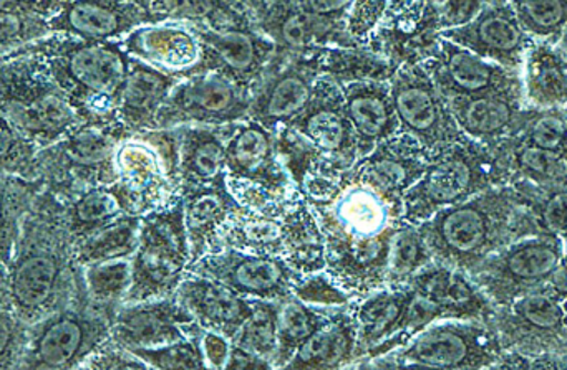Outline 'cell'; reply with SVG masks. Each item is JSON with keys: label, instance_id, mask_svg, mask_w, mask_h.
I'll use <instances>...</instances> for the list:
<instances>
[{"label": "cell", "instance_id": "obj_1", "mask_svg": "<svg viewBox=\"0 0 567 370\" xmlns=\"http://www.w3.org/2000/svg\"><path fill=\"white\" fill-rule=\"evenodd\" d=\"M316 213L326 242V268L353 299L386 288L390 242L405 223L403 197L380 184L359 162L337 176L297 186Z\"/></svg>", "mask_w": 567, "mask_h": 370}, {"label": "cell", "instance_id": "obj_2", "mask_svg": "<svg viewBox=\"0 0 567 370\" xmlns=\"http://www.w3.org/2000/svg\"><path fill=\"white\" fill-rule=\"evenodd\" d=\"M73 246L62 200L43 189L23 219L9 263L12 309L27 325L52 315L75 293L82 266Z\"/></svg>", "mask_w": 567, "mask_h": 370}, {"label": "cell", "instance_id": "obj_3", "mask_svg": "<svg viewBox=\"0 0 567 370\" xmlns=\"http://www.w3.org/2000/svg\"><path fill=\"white\" fill-rule=\"evenodd\" d=\"M525 203L515 186H496L439 210L419 230L433 262L472 273L488 256L522 239Z\"/></svg>", "mask_w": 567, "mask_h": 370}, {"label": "cell", "instance_id": "obj_4", "mask_svg": "<svg viewBox=\"0 0 567 370\" xmlns=\"http://www.w3.org/2000/svg\"><path fill=\"white\" fill-rule=\"evenodd\" d=\"M82 123H112L130 68L122 42H90L52 33L32 43Z\"/></svg>", "mask_w": 567, "mask_h": 370}, {"label": "cell", "instance_id": "obj_5", "mask_svg": "<svg viewBox=\"0 0 567 370\" xmlns=\"http://www.w3.org/2000/svg\"><path fill=\"white\" fill-rule=\"evenodd\" d=\"M276 139L296 187L312 176L340 175L359 161L342 86L329 76H320L307 108L276 131Z\"/></svg>", "mask_w": 567, "mask_h": 370}, {"label": "cell", "instance_id": "obj_6", "mask_svg": "<svg viewBox=\"0 0 567 370\" xmlns=\"http://www.w3.org/2000/svg\"><path fill=\"white\" fill-rule=\"evenodd\" d=\"M221 243L243 252L278 256L303 276L326 268L322 230L299 189L265 205L239 207L223 229Z\"/></svg>", "mask_w": 567, "mask_h": 370}, {"label": "cell", "instance_id": "obj_7", "mask_svg": "<svg viewBox=\"0 0 567 370\" xmlns=\"http://www.w3.org/2000/svg\"><path fill=\"white\" fill-rule=\"evenodd\" d=\"M0 115L39 149L82 125L32 43L0 59Z\"/></svg>", "mask_w": 567, "mask_h": 370}, {"label": "cell", "instance_id": "obj_8", "mask_svg": "<svg viewBox=\"0 0 567 370\" xmlns=\"http://www.w3.org/2000/svg\"><path fill=\"white\" fill-rule=\"evenodd\" d=\"M496 186L508 182L495 152L466 136L430 159L422 178L403 195V219L420 225L439 210Z\"/></svg>", "mask_w": 567, "mask_h": 370}, {"label": "cell", "instance_id": "obj_9", "mask_svg": "<svg viewBox=\"0 0 567 370\" xmlns=\"http://www.w3.org/2000/svg\"><path fill=\"white\" fill-rule=\"evenodd\" d=\"M120 121L82 123L37 152V176L60 200L89 187L115 184V152L128 138Z\"/></svg>", "mask_w": 567, "mask_h": 370}, {"label": "cell", "instance_id": "obj_10", "mask_svg": "<svg viewBox=\"0 0 567 370\" xmlns=\"http://www.w3.org/2000/svg\"><path fill=\"white\" fill-rule=\"evenodd\" d=\"M192 265L182 195L142 216L132 256V285L123 305L175 295Z\"/></svg>", "mask_w": 567, "mask_h": 370}, {"label": "cell", "instance_id": "obj_11", "mask_svg": "<svg viewBox=\"0 0 567 370\" xmlns=\"http://www.w3.org/2000/svg\"><path fill=\"white\" fill-rule=\"evenodd\" d=\"M112 318L90 303L83 276L72 298L52 315L30 326L20 369H80L110 338Z\"/></svg>", "mask_w": 567, "mask_h": 370}, {"label": "cell", "instance_id": "obj_12", "mask_svg": "<svg viewBox=\"0 0 567 370\" xmlns=\"http://www.w3.org/2000/svg\"><path fill=\"white\" fill-rule=\"evenodd\" d=\"M505 355L489 323L443 319L420 331L409 345L359 368L496 369Z\"/></svg>", "mask_w": 567, "mask_h": 370}, {"label": "cell", "instance_id": "obj_13", "mask_svg": "<svg viewBox=\"0 0 567 370\" xmlns=\"http://www.w3.org/2000/svg\"><path fill=\"white\" fill-rule=\"evenodd\" d=\"M226 176L241 205L259 207L296 192L276 133L255 119L226 126Z\"/></svg>", "mask_w": 567, "mask_h": 370}, {"label": "cell", "instance_id": "obj_14", "mask_svg": "<svg viewBox=\"0 0 567 370\" xmlns=\"http://www.w3.org/2000/svg\"><path fill=\"white\" fill-rule=\"evenodd\" d=\"M389 83L400 133L415 139L430 158L466 138L423 62L402 63Z\"/></svg>", "mask_w": 567, "mask_h": 370}, {"label": "cell", "instance_id": "obj_15", "mask_svg": "<svg viewBox=\"0 0 567 370\" xmlns=\"http://www.w3.org/2000/svg\"><path fill=\"white\" fill-rule=\"evenodd\" d=\"M565 253L561 239L526 235L493 253L468 276L495 308H502L545 286Z\"/></svg>", "mask_w": 567, "mask_h": 370}, {"label": "cell", "instance_id": "obj_16", "mask_svg": "<svg viewBox=\"0 0 567 370\" xmlns=\"http://www.w3.org/2000/svg\"><path fill=\"white\" fill-rule=\"evenodd\" d=\"M249 89L223 75L221 72H203L186 76L176 83L163 105L156 128H178V126H223L236 125L249 118L251 108ZM155 128V129H156Z\"/></svg>", "mask_w": 567, "mask_h": 370}, {"label": "cell", "instance_id": "obj_17", "mask_svg": "<svg viewBox=\"0 0 567 370\" xmlns=\"http://www.w3.org/2000/svg\"><path fill=\"white\" fill-rule=\"evenodd\" d=\"M489 325L505 351L567 358V319L563 302L546 286L495 308Z\"/></svg>", "mask_w": 567, "mask_h": 370}, {"label": "cell", "instance_id": "obj_18", "mask_svg": "<svg viewBox=\"0 0 567 370\" xmlns=\"http://www.w3.org/2000/svg\"><path fill=\"white\" fill-rule=\"evenodd\" d=\"M323 50L316 46L289 59H272L265 78L252 89L249 118L275 133L290 125L309 105L322 76Z\"/></svg>", "mask_w": 567, "mask_h": 370}, {"label": "cell", "instance_id": "obj_19", "mask_svg": "<svg viewBox=\"0 0 567 370\" xmlns=\"http://www.w3.org/2000/svg\"><path fill=\"white\" fill-rule=\"evenodd\" d=\"M192 275L206 276L249 299L281 302L292 295L303 275L278 256L259 255L223 246L188 266Z\"/></svg>", "mask_w": 567, "mask_h": 370}, {"label": "cell", "instance_id": "obj_20", "mask_svg": "<svg viewBox=\"0 0 567 370\" xmlns=\"http://www.w3.org/2000/svg\"><path fill=\"white\" fill-rule=\"evenodd\" d=\"M193 29L205 53L199 73L221 72L252 93L271 66L276 43L256 25L225 29L193 25Z\"/></svg>", "mask_w": 567, "mask_h": 370}, {"label": "cell", "instance_id": "obj_21", "mask_svg": "<svg viewBox=\"0 0 567 370\" xmlns=\"http://www.w3.org/2000/svg\"><path fill=\"white\" fill-rule=\"evenodd\" d=\"M420 62L429 70L445 98L523 88L519 70L506 68L483 59L443 36L435 40Z\"/></svg>", "mask_w": 567, "mask_h": 370}, {"label": "cell", "instance_id": "obj_22", "mask_svg": "<svg viewBox=\"0 0 567 370\" xmlns=\"http://www.w3.org/2000/svg\"><path fill=\"white\" fill-rule=\"evenodd\" d=\"M439 36L483 59L519 72L525 63L526 53L536 42L526 32L508 2L485 3L475 19L456 29L445 30Z\"/></svg>", "mask_w": 567, "mask_h": 370}, {"label": "cell", "instance_id": "obj_23", "mask_svg": "<svg viewBox=\"0 0 567 370\" xmlns=\"http://www.w3.org/2000/svg\"><path fill=\"white\" fill-rule=\"evenodd\" d=\"M155 17L133 0H62L49 17L50 32L90 42H122Z\"/></svg>", "mask_w": 567, "mask_h": 370}, {"label": "cell", "instance_id": "obj_24", "mask_svg": "<svg viewBox=\"0 0 567 370\" xmlns=\"http://www.w3.org/2000/svg\"><path fill=\"white\" fill-rule=\"evenodd\" d=\"M130 56L176 78L202 72L203 45L189 23L156 20L136 27L122 40Z\"/></svg>", "mask_w": 567, "mask_h": 370}, {"label": "cell", "instance_id": "obj_25", "mask_svg": "<svg viewBox=\"0 0 567 370\" xmlns=\"http://www.w3.org/2000/svg\"><path fill=\"white\" fill-rule=\"evenodd\" d=\"M116 186L133 215H146L178 199V187L166 175L165 166L150 142L128 136L115 152Z\"/></svg>", "mask_w": 567, "mask_h": 370}, {"label": "cell", "instance_id": "obj_26", "mask_svg": "<svg viewBox=\"0 0 567 370\" xmlns=\"http://www.w3.org/2000/svg\"><path fill=\"white\" fill-rule=\"evenodd\" d=\"M195 325L188 309L172 295L120 306L110 338L128 351L158 348L188 338Z\"/></svg>", "mask_w": 567, "mask_h": 370}, {"label": "cell", "instance_id": "obj_27", "mask_svg": "<svg viewBox=\"0 0 567 370\" xmlns=\"http://www.w3.org/2000/svg\"><path fill=\"white\" fill-rule=\"evenodd\" d=\"M446 102L463 135L486 146L515 135L528 108L523 88L450 96Z\"/></svg>", "mask_w": 567, "mask_h": 370}, {"label": "cell", "instance_id": "obj_28", "mask_svg": "<svg viewBox=\"0 0 567 370\" xmlns=\"http://www.w3.org/2000/svg\"><path fill=\"white\" fill-rule=\"evenodd\" d=\"M412 296L413 289L403 285L377 289L352 303L357 328L355 362L352 368L389 352L390 345L402 329Z\"/></svg>", "mask_w": 567, "mask_h": 370}, {"label": "cell", "instance_id": "obj_29", "mask_svg": "<svg viewBox=\"0 0 567 370\" xmlns=\"http://www.w3.org/2000/svg\"><path fill=\"white\" fill-rule=\"evenodd\" d=\"M347 118L355 136L359 159L377 146L399 135L400 125L393 108L389 80H353L340 83Z\"/></svg>", "mask_w": 567, "mask_h": 370}, {"label": "cell", "instance_id": "obj_30", "mask_svg": "<svg viewBox=\"0 0 567 370\" xmlns=\"http://www.w3.org/2000/svg\"><path fill=\"white\" fill-rule=\"evenodd\" d=\"M175 296L203 329L219 332L231 341L251 315L255 302L215 279L192 273H186Z\"/></svg>", "mask_w": 567, "mask_h": 370}, {"label": "cell", "instance_id": "obj_31", "mask_svg": "<svg viewBox=\"0 0 567 370\" xmlns=\"http://www.w3.org/2000/svg\"><path fill=\"white\" fill-rule=\"evenodd\" d=\"M185 210L192 265L208 253L223 249L221 233L236 210L241 207L228 186V176L213 184L179 193Z\"/></svg>", "mask_w": 567, "mask_h": 370}, {"label": "cell", "instance_id": "obj_32", "mask_svg": "<svg viewBox=\"0 0 567 370\" xmlns=\"http://www.w3.org/2000/svg\"><path fill=\"white\" fill-rule=\"evenodd\" d=\"M413 292L429 298L445 313L446 319L492 321L495 306L465 272L432 262L406 283Z\"/></svg>", "mask_w": 567, "mask_h": 370}, {"label": "cell", "instance_id": "obj_33", "mask_svg": "<svg viewBox=\"0 0 567 370\" xmlns=\"http://www.w3.org/2000/svg\"><path fill=\"white\" fill-rule=\"evenodd\" d=\"M179 80L130 56L128 75L120 95L116 119L132 136L155 129L156 118Z\"/></svg>", "mask_w": 567, "mask_h": 370}, {"label": "cell", "instance_id": "obj_34", "mask_svg": "<svg viewBox=\"0 0 567 370\" xmlns=\"http://www.w3.org/2000/svg\"><path fill=\"white\" fill-rule=\"evenodd\" d=\"M505 172L508 184L538 189L567 187V152L551 151L518 138H506L489 146Z\"/></svg>", "mask_w": 567, "mask_h": 370}, {"label": "cell", "instance_id": "obj_35", "mask_svg": "<svg viewBox=\"0 0 567 370\" xmlns=\"http://www.w3.org/2000/svg\"><path fill=\"white\" fill-rule=\"evenodd\" d=\"M179 193L226 178V126H178Z\"/></svg>", "mask_w": 567, "mask_h": 370}, {"label": "cell", "instance_id": "obj_36", "mask_svg": "<svg viewBox=\"0 0 567 370\" xmlns=\"http://www.w3.org/2000/svg\"><path fill=\"white\" fill-rule=\"evenodd\" d=\"M357 328L352 303L336 309L329 321L320 326L284 369H342L355 362Z\"/></svg>", "mask_w": 567, "mask_h": 370}, {"label": "cell", "instance_id": "obj_37", "mask_svg": "<svg viewBox=\"0 0 567 370\" xmlns=\"http://www.w3.org/2000/svg\"><path fill=\"white\" fill-rule=\"evenodd\" d=\"M522 80L528 108H566L567 60L556 43H533L523 63Z\"/></svg>", "mask_w": 567, "mask_h": 370}, {"label": "cell", "instance_id": "obj_38", "mask_svg": "<svg viewBox=\"0 0 567 370\" xmlns=\"http://www.w3.org/2000/svg\"><path fill=\"white\" fill-rule=\"evenodd\" d=\"M66 226L73 242L115 222L123 215H133L120 187L115 184L89 187L62 200Z\"/></svg>", "mask_w": 567, "mask_h": 370}, {"label": "cell", "instance_id": "obj_39", "mask_svg": "<svg viewBox=\"0 0 567 370\" xmlns=\"http://www.w3.org/2000/svg\"><path fill=\"white\" fill-rule=\"evenodd\" d=\"M152 13L155 20H178L208 29L256 25L255 10L248 0H156Z\"/></svg>", "mask_w": 567, "mask_h": 370}, {"label": "cell", "instance_id": "obj_40", "mask_svg": "<svg viewBox=\"0 0 567 370\" xmlns=\"http://www.w3.org/2000/svg\"><path fill=\"white\" fill-rule=\"evenodd\" d=\"M140 229H142V216H120L115 222L75 242L73 246L75 262L83 268L93 263L132 258L138 246Z\"/></svg>", "mask_w": 567, "mask_h": 370}, {"label": "cell", "instance_id": "obj_41", "mask_svg": "<svg viewBox=\"0 0 567 370\" xmlns=\"http://www.w3.org/2000/svg\"><path fill=\"white\" fill-rule=\"evenodd\" d=\"M43 190L40 179H25L0 171V256L9 265L19 242L22 222Z\"/></svg>", "mask_w": 567, "mask_h": 370}, {"label": "cell", "instance_id": "obj_42", "mask_svg": "<svg viewBox=\"0 0 567 370\" xmlns=\"http://www.w3.org/2000/svg\"><path fill=\"white\" fill-rule=\"evenodd\" d=\"M339 308H316L290 295L279 302L278 311V355L275 369L286 368L300 346L329 321Z\"/></svg>", "mask_w": 567, "mask_h": 370}, {"label": "cell", "instance_id": "obj_43", "mask_svg": "<svg viewBox=\"0 0 567 370\" xmlns=\"http://www.w3.org/2000/svg\"><path fill=\"white\" fill-rule=\"evenodd\" d=\"M525 203L523 235H549L561 239L567 250V187L538 189L516 182Z\"/></svg>", "mask_w": 567, "mask_h": 370}, {"label": "cell", "instance_id": "obj_44", "mask_svg": "<svg viewBox=\"0 0 567 370\" xmlns=\"http://www.w3.org/2000/svg\"><path fill=\"white\" fill-rule=\"evenodd\" d=\"M82 276L90 303L113 321L132 285V258L83 266Z\"/></svg>", "mask_w": 567, "mask_h": 370}, {"label": "cell", "instance_id": "obj_45", "mask_svg": "<svg viewBox=\"0 0 567 370\" xmlns=\"http://www.w3.org/2000/svg\"><path fill=\"white\" fill-rule=\"evenodd\" d=\"M432 262V253H430L419 226L409 222L403 223L390 242L385 276L386 288L406 285L416 272Z\"/></svg>", "mask_w": 567, "mask_h": 370}, {"label": "cell", "instance_id": "obj_46", "mask_svg": "<svg viewBox=\"0 0 567 370\" xmlns=\"http://www.w3.org/2000/svg\"><path fill=\"white\" fill-rule=\"evenodd\" d=\"M278 311L279 302L255 299L252 311L239 329L233 342L268 359L275 368L278 355Z\"/></svg>", "mask_w": 567, "mask_h": 370}, {"label": "cell", "instance_id": "obj_47", "mask_svg": "<svg viewBox=\"0 0 567 370\" xmlns=\"http://www.w3.org/2000/svg\"><path fill=\"white\" fill-rule=\"evenodd\" d=\"M526 32L538 42L556 43L567 29V0H506Z\"/></svg>", "mask_w": 567, "mask_h": 370}, {"label": "cell", "instance_id": "obj_48", "mask_svg": "<svg viewBox=\"0 0 567 370\" xmlns=\"http://www.w3.org/2000/svg\"><path fill=\"white\" fill-rule=\"evenodd\" d=\"M509 138H518L551 151L567 152V106L553 109L526 108L522 126Z\"/></svg>", "mask_w": 567, "mask_h": 370}, {"label": "cell", "instance_id": "obj_49", "mask_svg": "<svg viewBox=\"0 0 567 370\" xmlns=\"http://www.w3.org/2000/svg\"><path fill=\"white\" fill-rule=\"evenodd\" d=\"M199 331L202 326L196 323L188 338L158 346V348L133 349L132 352L138 356L150 369H206L202 345H199Z\"/></svg>", "mask_w": 567, "mask_h": 370}, {"label": "cell", "instance_id": "obj_50", "mask_svg": "<svg viewBox=\"0 0 567 370\" xmlns=\"http://www.w3.org/2000/svg\"><path fill=\"white\" fill-rule=\"evenodd\" d=\"M39 148L22 135L9 119L0 115V171L25 179L37 176Z\"/></svg>", "mask_w": 567, "mask_h": 370}, {"label": "cell", "instance_id": "obj_51", "mask_svg": "<svg viewBox=\"0 0 567 370\" xmlns=\"http://www.w3.org/2000/svg\"><path fill=\"white\" fill-rule=\"evenodd\" d=\"M52 35L49 19L40 13H0V59Z\"/></svg>", "mask_w": 567, "mask_h": 370}, {"label": "cell", "instance_id": "obj_52", "mask_svg": "<svg viewBox=\"0 0 567 370\" xmlns=\"http://www.w3.org/2000/svg\"><path fill=\"white\" fill-rule=\"evenodd\" d=\"M392 0H353L346 17V33L357 46H367L389 15Z\"/></svg>", "mask_w": 567, "mask_h": 370}, {"label": "cell", "instance_id": "obj_53", "mask_svg": "<svg viewBox=\"0 0 567 370\" xmlns=\"http://www.w3.org/2000/svg\"><path fill=\"white\" fill-rule=\"evenodd\" d=\"M293 296L307 305L316 306V308H343L350 303L355 302L342 286L337 285L332 276L326 272L310 273L302 276L293 286Z\"/></svg>", "mask_w": 567, "mask_h": 370}, {"label": "cell", "instance_id": "obj_54", "mask_svg": "<svg viewBox=\"0 0 567 370\" xmlns=\"http://www.w3.org/2000/svg\"><path fill=\"white\" fill-rule=\"evenodd\" d=\"M30 325H27L12 308H0V369H20Z\"/></svg>", "mask_w": 567, "mask_h": 370}, {"label": "cell", "instance_id": "obj_55", "mask_svg": "<svg viewBox=\"0 0 567 370\" xmlns=\"http://www.w3.org/2000/svg\"><path fill=\"white\" fill-rule=\"evenodd\" d=\"M80 369L95 370H125V369H150L138 356L133 355L128 349L116 345L112 338L106 339Z\"/></svg>", "mask_w": 567, "mask_h": 370}, {"label": "cell", "instance_id": "obj_56", "mask_svg": "<svg viewBox=\"0 0 567 370\" xmlns=\"http://www.w3.org/2000/svg\"><path fill=\"white\" fill-rule=\"evenodd\" d=\"M231 339L209 329L199 331V345H202L203 358L206 369H225L231 352Z\"/></svg>", "mask_w": 567, "mask_h": 370}, {"label": "cell", "instance_id": "obj_57", "mask_svg": "<svg viewBox=\"0 0 567 370\" xmlns=\"http://www.w3.org/2000/svg\"><path fill=\"white\" fill-rule=\"evenodd\" d=\"M62 0H0V13H40L49 19Z\"/></svg>", "mask_w": 567, "mask_h": 370}, {"label": "cell", "instance_id": "obj_58", "mask_svg": "<svg viewBox=\"0 0 567 370\" xmlns=\"http://www.w3.org/2000/svg\"><path fill=\"white\" fill-rule=\"evenodd\" d=\"M225 369H275L268 359L261 358L256 352L231 342L228 362Z\"/></svg>", "mask_w": 567, "mask_h": 370}, {"label": "cell", "instance_id": "obj_59", "mask_svg": "<svg viewBox=\"0 0 567 370\" xmlns=\"http://www.w3.org/2000/svg\"><path fill=\"white\" fill-rule=\"evenodd\" d=\"M0 308H12L10 296L9 265L0 256Z\"/></svg>", "mask_w": 567, "mask_h": 370}, {"label": "cell", "instance_id": "obj_60", "mask_svg": "<svg viewBox=\"0 0 567 370\" xmlns=\"http://www.w3.org/2000/svg\"><path fill=\"white\" fill-rule=\"evenodd\" d=\"M556 45H558V49L561 50L563 55L566 56L567 60V29L565 32H563V35L559 36L558 42H556Z\"/></svg>", "mask_w": 567, "mask_h": 370}, {"label": "cell", "instance_id": "obj_61", "mask_svg": "<svg viewBox=\"0 0 567 370\" xmlns=\"http://www.w3.org/2000/svg\"><path fill=\"white\" fill-rule=\"evenodd\" d=\"M133 2L138 3V6H142L143 9H146L150 13H152L153 3H155L156 0H133Z\"/></svg>", "mask_w": 567, "mask_h": 370}, {"label": "cell", "instance_id": "obj_62", "mask_svg": "<svg viewBox=\"0 0 567 370\" xmlns=\"http://www.w3.org/2000/svg\"><path fill=\"white\" fill-rule=\"evenodd\" d=\"M248 2L251 3L252 10H255L256 15V12H258L259 9H262V7H265V3L268 2V0H248Z\"/></svg>", "mask_w": 567, "mask_h": 370}, {"label": "cell", "instance_id": "obj_63", "mask_svg": "<svg viewBox=\"0 0 567 370\" xmlns=\"http://www.w3.org/2000/svg\"><path fill=\"white\" fill-rule=\"evenodd\" d=\"M506 2V0H485V3H503Z\"/></svg>", "mask_w": 567, "mask_h": 370}, {"label": "cell", "instance_id": "obj_64", "mask_svg": "<svg viewBox=\"0 0 567 370\" xmlns=\"http://www.w3.org/2000/svg\"><path fill=\"white\" fill-rule=\"evenodd\" d=\"M563 308H565V315H566V319H567V296L565 299H563Z\"/></svg>", "mask_w": 567, "mask_h": 370}]
</instances>
